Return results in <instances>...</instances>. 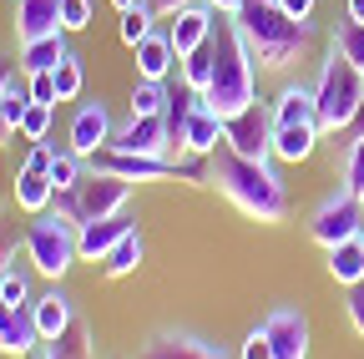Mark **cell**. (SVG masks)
Returning <instances> with one entry per match:
<instances>
[{
	"instance_id": "f1b7e54d",
	"label": "cell",
	"mask_w": 364,
	"mask_h": 359,
	"mask_svg": "<svg viewBox=\"0 0 364 359\" xmlns=\"http://www.w3.org/2000/svg\"><path fill=\"white\" fill-rule=\"evenodd\" d=\"M339 177H344V193L364 203V137H354L344 147V162H339Z\"/></svg>"
},
{
	"instance_id": "d590c367",
	"label": "cell",
	"mask_w": 364,
	"mask_h": 359,
	"mask_svg": "<svg viewBox=\"0 0 364 359\" xmlns=\"http://www.w3.org/2000/svg\"><path fill=\"white\" fill-rule=\"evenodd\" d=\"M36 359H91L86 344H66V339H51V344H41Z\"/></svg>"
},
{
	"instance_id": "e0dca14e",
	"label": "cell",
	"mask_w": 364,
	"mask_h": 359,
	"mask_svg": "<svg viewBox=\"0 0 364 359\" xmlns=\"http://www.w3.org/2000/svg\"><path fill=\"white\" fill-rule=\"evenodd\" d=\"M273 127H318V102H314V86L289 81L279 102H273ZM324 132V127H318Z\"/></svg>"
},
{
	"instance_id": "7dc6e473",
	"label": "cell",
	"mask_w": 364,
	"mask_h": 359,
	"mask_svg": "<svg viewBox=\"0 0 364 359\" xmlns=\"http://www.w3.org/2000/svg\"><path fill=\"white\" fill-rule=\"evenodd\" d=\"M11 314H16V309H11L6 299H0V324H6V319H11Z\"/></svg>"
},
{
	"instance_id": "4dcf8cb0",
	"label": "cell",
	"mask_w": 364,
	"mask_h": 359,
	"mask_svg": "<svg viewBox=\"0 0 364 359\" xmlns=\"http://www.w3.org/2000/svg\"><path fill=\"white\" fill-rule=\"evenodd\" d=\"M152 21H157V11L147 6V0H142V6H132V11H122V41H127V46H142V41L157 31Z\"/></svg>"
},
{
	"instance_id": "d6986e66",
	"label": "cell",
	"mask_w": 364,
	"mask_h": 359,
	"mask_svg": "<svg viewBox=\"0 0 364 359\" xmlns=\"http://www.w3.org/2000/svg\"><path fill=\"white\" fill-rule=\"evenodd\" d=\"M132 51H136V81H167V71L177 66V51H172L167 31H152L142 46H132Z\"/></svg>"
},
{
	"instance_id": "1f68e13d",
	"label": "cell",
	"mask_w": 364,
	"mask_h": 359,
	"mask_svg": "<svg viewBox=\"0 0 364 359\" xmlns=\"http://www.w3.org/2000/svg\"><path fill=\"white\" fill-rule=\"evenodd\" d=\"M0 299H6L11 309H26V304H31V279H26V268H16V263L0 268Z\"/></svg>"
},
{
	"instance_id": "bcb514c9",
	"label": "cell",
	"mask_w": 364,
	"mask_h": 359,
	"mask_svg": "<svg viewBox=\"0 0 364 359\" xmlns=\"http://www.w3.org/2000/svg\"><path fill=\"white\" fill-rule=\"evenodd\" d=\"M112 6H117V11H132V6H142V0H112Z\"/></svg>"
},
{
	"instance_id": "b9f144b4",
	"label": "cell",
	"mask_w": 364,
	"mask_h": 359,
	"mask_svg": "<svg viewBox=\"0 0 364 359\" xmlns=\"http://www.w3.org/2000/svg\"><path fill=\"white\" fill-rule=\"evenodd\" d=\"M147 6H152L157 16H177L182 6H193V0H147Z\"/></svg>"
},
{
	"instance_id": "ac0fdd59",
	"label": "cell",
	"mask_w": 364,
	"mask_h": 359,
	"mask_svg": "<svg viewBox=\"0 0 364 359\" xmlns=\"http://www.w3.org/2000/svg\"><path fill=\"white\" fill-rule=\"evenodd\" d=\"M218 147H223V117H218L208 102H198V112L188 117V132H182V152L213 157Z\"/></svg>"
},
{
	"instance_id": "2e32d148",
	"label": "cell",
	"mask_w": 364,
	"mask_h": 359,
	"mask_svg": "<svg viewBox=\"0 0 364 359\" xmlns=\"http://www.w3.org/2000/svg\"><path fill=\"white\" fill-rule=\"evenodd\" d=\"M61 31V0H16V41H41Z\"/></svg>"
},
{
	"instance_id": "9a60e30c",
	"label": "cell",
	"mask_w": 364,
	"mask_h": 359,
	"mask_svg": "<svg viewBox=\"0 0 364 359\" xmlns=\"http://www.w3.org/2000/svg\"><path fill=\"white\" fill-rule=\"evenodd\" d=\"M26 309H31V319H36V334H41V344H51V339H66V334H71V324H76V309H71V299H66L61 289H51V294L31 299Z\"/></svg>"
},
{
	"instance_id": "7c38bea8",
	"label": "cell",
	"mask_w": 364,
	"mask_h": 359,
	"mask_svg": "<svg viewBox=\"0 0 364 359\" xmlns=\"http://www.w3.org/2000/svg\"><path fill=\"white\" fill-rule=\"evenodd\" d=\"M127 233H136V218H132L127 208L112 213V218H97V223H81V228H76V253L91 258V263H102Z\"/></svg>"
},
{
	"instance_id": "836d02e7",
	"label": "cell",
	"mask_w": 364,
	"mask_h": 359,
	"mask_svg": "<svg viewBox=\"0 0 364 359\" xmlns=\"http://www.w3.org/2000/svg\"><path fill=\"white\" fill-rule=\"evenodd\" d=\"M51 81H56V102H76L81 97V61L66 51V61L51 71Z\"/></svg>"
},
{
	"instance_id": "ee69618b",
	"label": "cell",
	"mask_w": 364,
	"mask_h": 359,
	"mask_svg": "<svg viewBox=\"0 0 364 359\" xmlns=\"http://www.w3.org/2000/svg\"><path fill=\"white\" fill-rule=\"evenodd\" d=\"M349 21H364V0H349V11H344Z\"/></svg>"
},
{
	"instance_id": "d6a6232c",
	"label": "cell",
	"mask_w": 364,
	"mask_h": 359,
	"mask_svg": "<svg viewBox=\"0 0 364 359\" xmlns=\"http://www.w3.org/2000/svg\"><path fill=\"white\" fill-rule=\"evenodd\" d=\"M51 102H31L26 107V117H21V137L26 142H46V137H51Z\"/></svg>"
},
{
	"instance_id": "d4e9b609",
	"label": "cell",
	"mask_w": 364,
	"mask_h": 359,
	"mask_svg": "<svg viewBox=\"0 0 364 359\" xmlns=\"http://www.w3.org/2000/svg\"><path fill=\"white\" fill-rule=\"evenodd\" d=\"M136 263H142V233H127V238L102 258L107 279H127V274H136Z\"/></svg>"
},
{
	"instance_id": "52a82bcc",
	"label": "cell",
	"mask_w": 364,
	"mask_h": 359,
	"mask_svg": "<svg viewBox=\"0 0 364 359\" xmlns=\"http://www.w3.org/2000/svg\"><path fill=\"white\" fill-rule=\"evenodd\" d=\"M223 147H233L248 162H273V107L253 102L248 112L223 122Z\"/></svg>"
},
{
	"instance_id": "e575fe53",
	"label": "cell",
	"mask_w": 364,
	"mask_h": 359,
	"mask_svg": "<svg viewBox=\"0 0 364 359\" xmlns=\"http://www.w3.org/2000/svg\"><path fill=\"white\" fill-rule=\"evenodd\" d=\"M91 26V0H61V31H86Z\"/></svg>"
},
{
	"instance_id": "4fadbf2b",
	"label": "cell",
	"mask_w": 364,
	"mask_h": 359,
	"mask_svg": "<svg viewBox=\"0 0 364 359\" xmlns=\"http://www.w3.org/2000/svg\"><path fill=\"white\" fill-rule=\"evenodd\" d=\"M112 112L102 107V102H81L76 107V117H71V152L76 157H97L107 142H112Z\"/></svg>"
},
{
	"instance_id": "8d00e7d4",
	"label": "cell",
	"mask_w": 364,
	"mask_h": 359,
	"mask_svg": "<svg viewBox=\"0 0 364 359\" xmlns=\"http://www.w3.org/2000/svg\"><path fill=\"white\" fill-rule=\"evenodd\" d=\"M238 359H273V344H268V334H263V329H253V334L238 344Z\"/></svg>"
},
{
	"instance_id": "44dd1931",
	"label": "cell",
	"mask_w": 364,
	"mask_h": 359,
	"mask_svg": "<svg viewBox=\"0 0 364 359\" xmlns=\"http://www.w3.org/2000/svg\"><path fill=\"white\" fill-rule=\"evenodd\" d=\"M329 274H334L344 289L364 284V233H354V238H344V243L329 248Z\"/></svg>"
},
{
	"instance_id": "cb8c5ba5",
	"label": "cell",
	"mask_w": 364,
	"mask_h": 359,
	"mask_svg": "<svg viewBox=\"0 0 364 359\" xmlns=\"http://www.w3.org/2000/svg\"><path fill=\"white\" fill-rule=\"evenodd\" d=\"M329 46H334L359 76H364V21H349V16H344V21L334 26V36H329Z\"/></svg>"
},
{
	"instance_id": "484cf974",
	"label": "cell",
	"mask_w": 364,
	"mask_h": 359,
	"mask_svg": "<svg viewBox=\"0 0 364 359\" xmlns=\"http://www.w3.org/2000/svg\"><path fill=\"white\" fill-rule=\"evenodd\" d=\"M31 102H36V97H31V76L16 66V71L6 76V122H11V132H21V117H26Z\"/></svg>"
},
{
	"instance_id": "ffe728a7",
	"label": "cell",
	"mask_w": 364,
	"mask_h": 359,
	"mask_svg": "<svg viewBox=\"0 0 364 359\" xmlns=\"http://www.w3.org/2000/svg\"><path fill=\"white\" fill-rule=\"evenodd\" d=\"M66 61V31H56V36H41V41H26L21 46V71L26 76H46V71H56Z\"/></svg>"
},
{
	"instance_id": "83f0119b",
	"label": "cell",
	"mask_w": 364,
	"mask_h": 359,
	"mask_svg": "<svg viewBox=\"0 0 364 359\" xmlns=\"http://www.w3.org/2000/svg\"><path fill=\"white\" fill-rule=\"evenodd\" d=\"M208 81H213V41L198 46L193 56H182V86L188 92H208Z\"/></svg>"
},
{
	"instance_id": "f35d334b",
	"label": "cell",
	"mask_w": 364,
	"mask_h": 359,
	"mask_svg": "<svg viewBox=\"0 0 364 359\" xmlns=\"http://www.w3.org/2000/svg\"><path fill=\"white\" fill-rule=\"evenodd\" d=\"M16 71V61H6V56H0V147H6L11 137H16V132H11V122H6V76Z\"/></svg>"
},
{
	"instance_id": "30bf717a",
	"label": "cell",
	"mask_w": 364,
	"mask_h": 359,
	"mask_svg": "<svg viewBox=\"0 0 364 359\" xmlns=\"http://www.w3.org/2000/svg\"><path fill=\"white\" fill-rule=\"evenodd\" d=\"M273 344V359H309V319H304V309H289L279 304L268 314V319L258 324Z\"/></svg>"
},
{
	"instance_id": "603a6c76",
	"label": "cell",
	"mask_w": 364,
	"mask_h": 359,
	"mask_svg": "<svg viewBox=\"0 0 364 359\" xmlns=\"http://www.w3.org/2000/svg\"><path fill=\"white\" fill-rule=\"evenodd\" d=\"M41 344V334H36V319H31V309H16L6 324H0V354H31Z\"/></svg>"
},
{
	"instance_id": "ab89813d",
	"label": "cell",
	"mask_w": 364,
	"mask_h": 359,
	"mask_svg": "<svg viewBox=\"0 0 364 359\" xmlns=\"http://www.w3.org/2000/svg\"><path fill=\"white\" fill-rule=\"evenodd\" d=\"M31 97H36V102H51V107H56V81H51V71H46V76H31Z\"/></svg>"
},
{
	"instance_id": "f6af8a7d",
	"label": "cell",
	"mask_w": 364,
	"mask_h": 359,
	"mask_svg": "<svg viewBox=\"0 0 364 359\" xmlns=\"http://www.w3.org/2000/svg\"><path fill=\"white\" fill-rule=\"evenodd\" d=\"M349 132H354V137H364V107H359V117H354V127H349Z\"/></svg>"
},
{
	"instance_id": "8992f818",
	"label": "cell",
	"mask_w": 364,
	"mask_h": 359,
	"mask_svg": "<svg viewBox=\"0 0 364 359\" xmlns=\"http://www.w3.org/2000/svg\"><path fill=\"white\" fill-rule=\"evenodd\" d=\"M354 233H364V203H359V198H349L344 188H339L334 198H324V203L309 213V238L324 248V253H329L334 243L354 238Z\"/></svg>"
},
{
	"instance_id": "7402d4cb",
	"label": "cell",
	"mask_w": 364,
	"mask_h": 359,
	"mask_svg": "<svg viewBox=\"0 0 364 359\" xmlns=\"http://www.w3.org/2000/svg\"><path fill=\"white\" fill-rule=\"evenodd\" d=\"M318 147V127H273V157L279 162H304Z\"/></svg>"
},
{
	"instance_id": "ba28073f",
	"label": "cell",
	"mask_w": 364,
	"mask_h": 359,
	"mask_svg": "<svg viewBox=\"0 0 364 359\" xmlns=\"http://www.w3.org/2000/svg\"><path fill=\"white\" fill-rule=\"evenodd\" d=\"M127 198H132V183H127V177L91 172V167H86L81 188H76V218H81V223L112 218V213H122V208H127Z\"/></svg>"
},
{
	"instance_id": "5b68a950",
	"label": "cell",
	"mask_w": 364,
	"mask_h": 359,
	"mask_svg": "<svg viewBox=\"0 0 364 359\" xmlns=\"http://www.w3.org/2000/svg\"><path fill=\"white\" fill-rule=\"evenodd\" d=\"M26 258H31L36 274L61 279L66 268L81 258L76 253V223H66L61 213H41L31 228H26Z\"/></svg>"
},
{
	"instance_id": "3957f363",
	"label": "cell",
	"mask_w": 364,
	"mask_h": 359,
	"mask_svg": "<svg viewBox=\"0 0 364 359\" xmlns=\"http://www.w3.org/2000/svg\"><path fill=\"white\" fill-rule=\"evenodd\" d=\"M203 102L223 122L258 102V61H253V51H248V41H243L233 16H218V26H213V81H208Z\"/></svg>"
},
{
	"instance_id": "7bdbcfd3",
	"label": "cell",
	"mask_w": 364,
	"mask_h": 359,
	"mask_svg": "<svg viewBox=\"0 0 364 359\" xmlns=\"http://www.w3.org/2000/svg\"><path fill=\"white\" fill-rule=\"evenodd\" d=\"M208 6H213V11H223V16H238L243 0H208Z\"/></svg>"
},
{
	"instance_id": "7a4b0ae2",
	"label": "cell",
	"mask_w": 364,
	"mask_h": 359,
	"mask_svg": "<svg viewBox=\"0 0 364 359\" xmlns=\"http://www.w3.org/2000/svg\"><path fill=\"white\" fill-rule=\"evenodd\" d=\"M238 31L248 41V51L263 71H289L309 56L314 41V21H294L279 0H243L238 6Z\"/></svg>"
},
{
	"instance_id": "60d3db41",
	"label": "cell",
	"mask_w": 364,
	"mask_h": 359,
	"mask_svg": "<svg viewBox=\"0 0 364 359\" xmlns=\"http://www.w3.org/2000/svg\"><path fill=\"white\" fill-rule=\"evenodd\" d=\"M279 6H284L294 21H314V0H279Z\"/></svg>"
},
{
	"instance_id": "9c48e42d",
	"label": "cell",
	"mask_w": 364,
	"mask_h": 359,
	"mask_svg": "<svg viewBox=\"0 0 364 359\" xmlns=\"http://www.w3.org/2000/svg\"><path fill=\"white\" fill-rule=\"evenodd\" d=\"M136 359H233V354H228V344H213L188 329H157Z\"/></svg>"
},
{
	"instance_id": "5bb4252c",
	"label": "cell",
	"mask_w": 364,
	"mask_h": 359,
	"mask_svg": "<svg viewBox=\"0 0 364 359\" xmlns=\"http://www.w3.org/2000/svg\"><path fill=\"white\" fill-rule=\"evenodd\" d=\"M107 147H122V152H147V157H167L172 142H167V112L162 117H132L122 132H112Z\"/></svg>"
},
{
	"instance_id": "74e56055",
	"label": "cell",
	"mask_w": 364,
	"mask_h": 359,
	"mask_svg": "<svg viewBox=\"0 0 364 359\" xmlns=\"http://www.w3.org/2000/svg\"><path fill=\"white\" fill-rule=\"evenodd\" d=\"M344 314H349V329L364 339V284H354V289H349V304H344Z\"/></svg>"
},
{
	"instance_id": "277c9868",
	"label": "cell",
	"mask_w": 364,
	"mask_h": 359,
	"mask_svg": "<svg viewBox=\"0 0 364 359\" xmlns=\"http://www.w3.org/2000/svg\"><path fill=\"white\" fill-rule=\"evenodd\" d=\"M314 102H318V127H324V132L354 127V117H359V107H364V76H359L334 46H329L324 66H318Z\"/></svg>"
},
{
	"instance_id": "6da1fadb",
	"label": "cell",
	"mask_w": 364,
	"mask_h": 359,
	"mask_svg": "<svg viewBox=\"0 0 364 359\" xmlns=\"http://www.w3.org/2000/svg\"><path fill=\"white\" fill-rule=\"evenodd\" d=\"M208 183L253 223H284L289 218V193H284V177L273 172V162H248L233 147H218L213 167H208Z\"/></svg>"
},
{
	"instance_id": "f546056e",
	"label": "cell",
	"mask_w": 364,
	"mask_h": 359,
	"mask_svg": "<svg viewBox=\"0 0 364 359\" xmlns=\"http://www.w3.org/2000/svg\"><path fill=\"white\" fill-rule=\"evenodd\" d=\"M167 86L162 81H136V92H132V117H162L167 112Z\"/></svg>"
},
{
	"instance_id": "4316f807",
	"label": "cell",
	"mask_w": 364,
	"mask_h": 359,
	"mask_svg": "<svg viewBox=\"0 0 364 359\" xmlns=\"http://www.w3.org/2000/svg\"><path fill=\"white\" fill-rule=\"evenodd\" d=\"M81 177H86V157H76L71 147L51 157V183H56V193H76Z\"/></svg>"
},
{
	"instance_id": "8fae6325",
	"label": "cell",
	"mask_w": 364,
	"mask_h": 359,
	"mask_svg": "<svg viewBox=\"0 0 364 359\" xmlns=\"http://www.w3.org/2000/svg\"><path fill=\"white\" fill-rule=\"evenodd\" d=\"M218 16H223V11H213L208 0H193V6H182V11L172 16L167 41H172L177 61H182V56H193L198 46H208V41H213V26H218Z\"/></svg>"
}]
</instances>
